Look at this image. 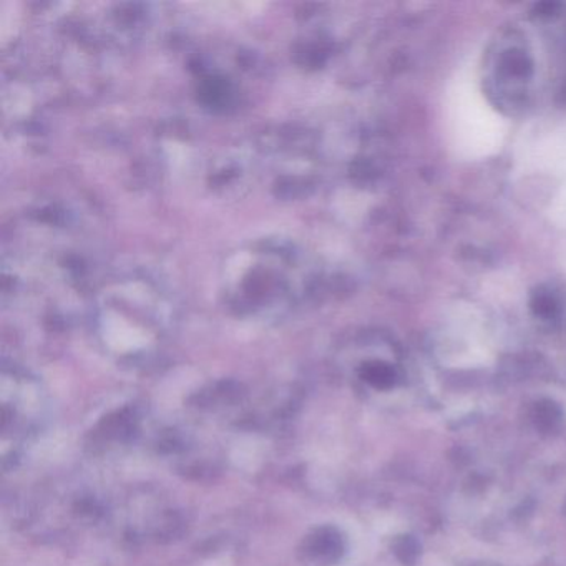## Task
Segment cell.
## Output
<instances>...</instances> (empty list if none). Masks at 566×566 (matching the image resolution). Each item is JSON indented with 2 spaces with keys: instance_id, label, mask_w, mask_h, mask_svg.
I'll use <instances>...</instances> for the list:
<instances>
[{
  "instance_id": "6da1fadb",
  "label": "cell",
  "mask_w": 566,
  "mask_h": 566,
  "mask_svg": "<svg viewBox=\"0 0 566 566\" xmlns=\"http://www.w3.org/2000/svg\"><path fill=\"white\" fill-rule=\"evenodd\" d=\"M313 283V256L304 248L284 238H263L230 254L221 274V296L238 316H283L303 306Z\"/></svg>"
}]
</instances>
